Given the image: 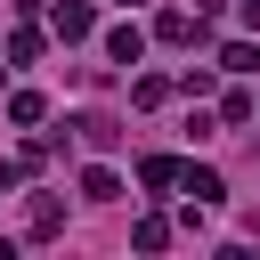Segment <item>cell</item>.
Instances as JSON below:
<instances>
[{"mask_svg": "<svg viewBox=\"0 0 260 260\" xmlns=\"http://www.w3.org/2000/svg\"><path fill=\"white\" fill-rule=\"evenodd\" d=\"M171 179H187V171H179V162H171V154H146V162H138V187H154V195H162V187H171Z\"/></svg>", "mask_w": 260, "mask_h": 260, "instance_id": "2", "label": "cell"}, {"mask_svg": "<svg viewBox=\"0 0 260 260\" xmlns=\"http://www.w3.org/2000/svg\"><path fill=\"white\" fill-rule=\"evenodd\" d=\"M138 49H146L138 24H114V32H106V57H114V65H138Z\"/></svg>", "mask_w": 260, "mask_h": 260, "instance_id": "1", "label": "cell"}, {"mask_svg": "<svg viewBox=\"0 0 260 260\" xmlns=\"http://www.w3.org/2000/svg\"><path fill=\"white\" fill-rule=\"evenodd\" d=\"M57 228H65V203H57V195H32V236H41V244H49V236H57Z\"/></svg>", "mask_w": 260, "mask_h": 260, "instance_id": "3", "label": "cell"}, {"mask_svg": "<svg viewBox=\"0 0 260 260\" xmlns=\"http://www.w3.org/2000/svg\"><path fill=\"white\" fill-rule=\"evenodd\" d=\"M219 65H228V73H252V65H260V49H252V41H228V49H219Z\"/></svg>", "mask_w": 260, "mask_h": 260, "instance_id": "8", "label": "cell"}, {"mask_svg": "<svg viewBox=\"0 0 260 260\" xmlns=\"http://www.w3.org/2000/svg\"><path fill=\"white\" fill-rule=\"evenodd\" d=\"M244 24H252V32H260V0H244Z\"/></svg>", "mask_w": 260, "mask_h": 260, "instance_id": "11", "label": "cell"}, {"mask_svg": "<svg viewBox=\"0 0 260 260\" xmlns=\"http://www.w3.org/2000/svg\"><path fill=\"white\" fill-rule=\"evenodd\" d=\"M8 187H16V171H8V162H0V195H8Z\"/></svg>", "mask_w": 260, "mask_h": 260, "instance_id": "12", "label": "cell"}, {"mask_svg": "<svg viewBox=\"0 0 260 260\" xmlns=\"http://www.w3.org/2000/svg\"><path fill=\"white\" fill-rule=\"evenodd\" d=\"M154 41H195V24H187L179 8H162V16H154Z\"/></svg>", "mask_w": 260, "mask_h": 260, "instance_id": "7", "label": "cell"}, {"mask_svg": "<svg viewBox=\"0 0 260 260\" xmlns=\"http://www.w3.org/2000/svg\"><path fill=\"white\" fill-rule=\"evenodd\" d=\"M73 130H81V146H114V138H122V130H114V122H106V114H81V122H73Z\"/></svg>", "mask_w": 260, "mask_h": 260, "instance_id": "5", "label": "cell"}, {"mask_svg": "<svg viewBox=\"0 0 260 260\" xmlns=\"http://www.w3.org/2000/svg\"><path fill=\"white\" fill-rule=\"evenodd\" d=\"M8 122H41V89H16L8 98Z\"/></svg>", "mask_w": 260, "mask_h": 260, "instance_id": "9", "label": "cell"}, {"mask_svg": "<svg viewBox=\"0 0 260 260\" xmlns=\"http://www.w3.org/2000/svg\"><path fill=\"white\" fill-rule=\"evenodd\" d=\"M89 24H98V16H89V8H81V0H57V32H65V41H81V32H89Z\"/></svg>", "mask_w": 260, "mask_h": 260, "instance_id": "4", "label": "cell"}, {"mask_svg": "<svg viewBox=\"0 0 260 260\" xmlns=\"http://www.w3.org/2000/svg\"><path fill=\"white\" fill-rule=\"evenodd\" d=\"M187 195L195 203H219V171H187Z\"/></svg>", "mask_w": 260, "mask_h": 260, "instance_id": "10", "label": "cell"}, {"mask_svg": "<svg viewBox=\"0 0 260 260\" xmlns=\"http://www.w3.org/2000/svg\"><path fill=\"white\" fill-rule=\"evenodd\" d=\"M130 244H138V252H162V244H171V219H138Z\"/></svg>", "mask_w": 260, "mask_h": 260, "instance_id": "6", "label": "cell"}]
</instances>
